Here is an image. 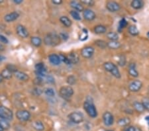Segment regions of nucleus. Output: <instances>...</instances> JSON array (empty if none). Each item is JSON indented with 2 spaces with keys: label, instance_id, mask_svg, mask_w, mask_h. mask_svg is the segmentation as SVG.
I'll return each instance as SVG.
<instances>
[{
  "label": "nucleus",
  "instance_id": "f257e3e1",
  "mask_svg": "<svg viewBox=\"0 0 149 131\" xmlns=\"http://www.w3.org/2000/svg\"><path fill=\"white\" fill-rule=\"evenodd\" d=\"M44 43L46 45L50 46V47H56L59 45L60 43V38L59 35L55 33H49L46 35L44 39Z\"/></svg>",
  "mask_w": 149,
  "mask_h": 131
},
{
  "label": "nucleus",
  "instance_id": "f03ea898",
  "mask_svg": "<svg viewBox=\"0 0 149 131\" xmlns=\"http://www.w3.org/2000/svg\"><path fill=\"white\" fill-rule=\"evenodd\" d=\"M104 68L107 72L111 73L112 76H114L115 78L117 79L121 78V73L119 72L118 68H117V66L115 64L112 63V62H105L104 64Z\"/></svg>",
  "mask_w": 149,
  "mask_h": 131
},
{
  "label": "nucleus",
  "instance_id": "7ed1b4c3",
  "mask_svg": "<svg viewBox=\"0 0 149 131\" xmlns=\"http://www.w3.org/2000/svg\"><path fill=\"white\" fill-rule=\"evenodd\" d=\"M84 109L90 117L96 118L98 116L97 109L92 102L86 101L84 103Z\"/></svg>",
  "mask_w": 149,
  "mask_h": 131
},
{
  "label": "nucleus",
  "instance_id": "20e7f679",
  "mask_svg": "<svg viewBox=\"0 0 149 131\" xmlns=\"http://www.w3.org/2000/svg\"><path fill=\"white\" fill-rule=\"evenodd\" d=\"M74 94V89L71 86H63L59 90V95L62 99L68 100Z\"/></svg>",
  "mask_w": 149,
  "mask_h": 131
},
{
  "label": "nucleus",
  "instance_id": "39448f33",
  "mask_svg": "<svg viewBox=\"0 0 149 131\" xmlns=\"http://www.w3.org/2000/svg\"><path fill=\"white\" fill-rule=\"evenodd\" d=\"M13 113L11 109L3 105L0 106V118L1 119L9 120L13 119Z\"/></svg>",
  "mask_w": 149,
  "mask_h": 131
},
{
  "label": "nucleus",
  "instance_id": "423d86ee",
  "mask_svg": "<svg viewBox=\"0 0 149 131\" xmlns=\"http://www.w3.org/2000/svg\"><path fill=\"white\" fill-rule=\"evenodd\" d=\"M68 118L73 123L79 124L83 122L84 115L80 112H72L70 115H68Z\"/></svg>",
  "mask_w": 149,
  "mask_h": 131
},
{
  "label": "nucleus",
  "instance_id": "0eeeda50",
  "mask_svg": "<svg viewBox=\"0 0 149 131\" xmlns=\"http://www.w3.org/2000/svg\"><path fill=\"white\" fill-rule=\"evenodd\" d=\"M16 117L20 121H28L31 118V113L28 111H27V110H19V111H17Z\"/></svg>",
  "mask_w": 149,
  "mask_h": 131
},
{
  "label": "nucleus",
  "instance_id": "6e6552de",
  "mask_svg": "<svg viewBox=\"0 0 149 131\" xmlns=\"http://www.w3.org/2000/svg\"><path fill=\"white\" fill-rule=\"evenodd\" d=\"M142 87V82L139 80L132 81L129 85V90L132 92H138Z\"/></svg>",
  "mask_w": 149,
  "mask_h": 131
},
{
  "label": "nucleus",
  "instance_id": "1a4fd4ad",
  "mask_svg": "<svg viewBox=\"0 0 149 131\" xmlns=\"http://www.w3.org/2000/svg\"><path fill=\"white\" fill-rule=\"evenodd\" d=\"M35 73L38 76V77L40 78H43V77L45 76L46 72H47V68H46L45 64L42 62H39V63L36 64L35 66Z\"/></svg>",
  "mask_w": 149,
  "mask_h": 131
},
{
  "label": "nucleus",
  "instance_id": "9d476101",
  "mask_svg": "<svg viewBox=\"0 0 149 131\" xmlns=\"http://www.w3.org/2000/svg\"><path fill=\"white\" fill-rule=\"evenodd\" d=\"M103 120H104V124L108 126H112L114 122L113 115H112V113H111L109 111L105 112L104 115H103Z\"/></svg>",
  "mask_w": 149,
  "mask_h": 131
},
{
  "label": "nucleus",
  "instance_id": "9b49d317",
  "mask_svg": "<svg viewBox=\"0 0 149 131\" xmlns=\"http://www.w3.org/2000/svg\"><path fill=\"white\" fill-rule=\"evenodd\" d=\"M95 50L92 47H86L82 49L81 51V55L85 58H90L94 55Z\"/></svg>",
  "mask_w": 149,
  "mask_h": 131
},
{
  "label": "nucleus",
  "instance_id": "f8f14e48",
  "mask_svg": "<svg viewBox=\"0 0 149 131\" xmlns=\"http://www.w3.org/2000/svg\"><path fill=\"white\" fill-rule=\"evenodd\" d=\"M106 8L111 12H117L121 9V6L115 1H108L106 3Z\"/></svg>",
  "mask_w": 149,
  "mask_h": 131
},
{
  "label": "nucleus",
  "instance_id": "ddd939ff",
  "mask_svg": "<svg viewBox=\"0 0 149 131\" xmlns=\"http://www.w3.org/2000/svg\"><path fill=\"white\" fill-rule=\"evenodd\" d=\"M16 32L19 36L22 37V38H27L29 37V32L27 29L24 26L21 25H19L17 26Z\"/></svg>",
  "mask_w": 149,
  "mask_h": 131
},
{
  "label": "nucleus",
  "instance_id": "4468645a",
  "mask_svg": "<svg viewBox=\"0 0 149 131\" xmlns=\"http://www.w3.org/2000/svg\"><path fill=\"white\" fill-rule=\"evenodd\" d=\"M83 17L87 21H93L96 19V13L90 9H86L83 11Z\"/></svg>",
  "mask_w": 149,
  "mask_h": 131
},
{
  "label": "nucleus",
  "instance_id": "2eb2a0df",
  "mask_svg": "<svg viewBox=\"0 0 149 131\" xmlns=\"http://www.w3.org/2000/svg\"><path fill=\"white\" fill-rule=\"evenodd\" d=\"M19 17V14L17 12L13 11L12 13H10L9 14L6 15L4 17V19L6 22L10 23L13 22L14 21H15L16 19H17Z\"/></svg>",
  "mask_w": 149,
  "mask_h": 131
},
{
  "label": "nucleus",
  "instance_id": "dca6fc26",
  "mask_svg": "<svg viewBox=\"0 0 149 131\" xmlns=\"http://www.w3.org/2000/svg\"><path fill=\"white\" fill-rule=\"evenodd\" d=\"M15 76L17 79L19 80L20 81H23V82H25V81L29 80V76H28V74H27L26 73H25L21 71H16L14 73Z\"/></svg>",
  "mask_w": 149,
  "mask_h": 131
},
{
  "label": "nucleus",
  "instance_id": "f3484780",
  "mask_svg": "<svg viewBox=\"0 0 149 131\" xmlns=\"http://www.w3.org/2000/svg\"><path fill=\"white\" fill-rule=\"evenodd\" d=\"M49 60L50 63L55 66L59 65L60 62H61L59 55H56V54H51V55H50L49 56Z\"/></svg>",
  "mask_w": 149,
  "mask_h": 131
},
{
  "label": "nucleus",
  "instance_id": "a211bd4d",
  "mask_svg": "<svg viewBox=\"0 0 149 131\" xmlns=\"http://www.w3.org/2000/svg\"><path fill=\"white\" fill-rule=\"evenodd\" d=\"M129 75L132 77L137 78L138 76V72L136 69V64L135 63H131L129 65V70H128Z\"/></svg>",
  "mask_w": 149,
  "mask_h": 131
},
{
  "label": "nucleus",
  "instance_id": "6ab92c4d",
  "mask_svg": "<svg viewBox=\"0 0 149 131\" xmlns=\"http://www.w3.org/2000/svg\"><path fill=\"white\" fill-rule=\"evenodd\" d=\"M70 5L71 7H72L74 9V11H76L78 12L84 11V8L82 5L81 3H80L79 2L72 1L70 3Z\"/></svg>",
  "mask_w": 149,
  "mask_h": 131
},
{
  "label": "nucleus",
  "instance_id": "aec40b11",
  "mask_svg": "<svg viewBox=\"0 0 149 131\" xmlns=\"http://www.w3.org/2000/svg\"><path fill=\"white\" fill-rule=\"evenodd\" d=\"M131 7L135 9H140L143 7L144 2L142 0H133L131 3Z\"/></svg>",
  "mask_w": 149,
  "mask_h": 131
},
{
  "label": "nucleus",
  "instance_id": "412c9836",
  "mask_svg": "<svg viewBox=\"0 0 149 131\" xmlns=\"http://www.w3.org/2000/svg\"><path fill=\"white\" fill-rule=\"evenodd\" d=\"M67 58H68L70 64H76L79 62V56L75 53H70V55L67 57Z\"/></svg>",
  "mask_w": 149,
  "mask_h": 131
},
{
  "label": "nucleus",
  "instance_id": "4be33fe9",
  "mask_svg": "<svg viewBox=\"0 0 149 131\" xmlns=\"http://www.w3.org/2000/svg\"><path fill=\"white\" fill-rule=\"evenodd\" d=\"M131 123V119L129 117H123L122 118H120L118 121H117V124L118 125L122 127H125V126H127L129 125Z\"/></svg>",
  "mask_w": 149,
  "mask_h": 131
},
{
  "label": "nucleus",
  "instance_id": "5701e85b",
  "mask_svg": "<svg viewBox=\"0 0 149 131\" xmlns=\"http://www.w3.org/2000/svg\"><path fill=\"white\" fill-rule=\"evenodd\" d=\"M32 126L34 129L38 131H42L45 129V126H44L43 122L39 121V120H36V121L33 122L32 123Z\"/></svg>",
  "mask_w": 149,
  "mask_h": 131
},
{
  "label": "nucleus",
  "instance_id": "b1692460",
  "mask_svg": "<svg viewBox=\"0 0 149 131\" xmlns=\"http://www.w3.org/2000/svg\"><path fill=\"white\" fill-rule=\"evenodd\" d=\"M133 108L135 109V110L136 111L138 112V113H142V112H144V109L143 105H142V103H140V102H138V101H135L133 103Z\"/></svg>",
  "mask_w": 149,
  "mask_h": 131
},
{
  "label": "nucleus",
  "instance_id": "393cba45",
  "mask_svg": "<svg viewBox=\"0 0 149 131\" xmlns=\"http://www.w3.org/2000/svg\"><path fill=\"white\" fill-rule=\"evenodd\" d=\"M121 47V44L117 41H110L108 43V47L110 48V49L117 50L120 49Z\"/></svg>",
  "mask_w": 149,
  "mask_h": 131
},
{
  "label": "nucleus",
  "instance_id": "a878e982",
  "mask_svg": "<svg viewBox=\"0 0 149 131\" xmlns=\"http://www.w3.org/2000/svg\"><path fill=\"white\" fill-rule=\"evenodd\" d=\"M60 21L66 27H70L72 25V21L66 16H62L60 18Z\"/></svg>",
  "mask_w": 149,
  "mask_h": 131
},
{
  "label": "nucleus",
  "instance_id": "bb28decb",
  "mask_svg": "<svg viewBox=\"0 0 149 131\" xmlns=\"http://www.w3.org/2000/svg\"><path fill=\"white\" fill-rule=\"evenodd\" d=\"M107 31V28L104 25H97L94 28V32H95L96 34H104V33H106Z\"/></svg>",
  "mask_w": 149,
  "mask_h": 131
},
{
  "label": "nucleus",
  "instance_id": "cd10ccee",
  "mask_svg": "<svg viewBox=\"0 0 149 131\" xmlns=\"http://www.w3.org/2000/svg\"><path fill=\"white\" fill-rule=\"evenodd\" d=\"M31 42L35 47H39L42 45V40L38 37H32L31 39Z\"/></svg>",
  "mask_w": 149,
  "mask_h": 131
},
{
  "label": "nucleus",
  "instance_id": "c85d7f7f",
  "mask_svg": "<svg viewBox=\"0 0 149 131\" xmlns=\"http://www.w3.org/2000/svg\"><path fill=\"white\" fill-rule=\"evenodd\" d=\"M107 37L110 41H117L119 39V35L115 32H109L107 34Z\"/></svg>",
  "mask_w": 149,
  "mask_h": 131
},
{
  "label": "nucleus",
  "instance_id": "c756f323",
  "mask_svg": "<svg viewBox=\"0 0 149 131\" xmlns=\"http://www.w3.org/2000/svg\"><path fill=\"white\" fill-rule=\"evenodd\" d=\"M128 31H129V34L133 35V36H137L139 34V31H138V29L135 25L129 26V29H128Z\"/></svg>",
  "mask_w": 149,
  "mask_h": 131
},
{
  "label": "nucleus",
  "instance_id": "7c9ffc66",
  "mask_svg": "<svg viewBox=\"0 0 149 131\" xmlns=\"http://www.w3.org/2000/svg\"><path fill=\"white\" fill-rule=\"evenodd\" d=\"M1 74V76L3 77V78L4 79L9 80V79H11L12 78V72H10L9 70L7 69V68L2 70Z\"/></svg>",
  "mask_w": 149,
  "mask_h": 131
},
{
  "label": "nucleus",
  "instance_id": "2f4dec72",
  "mask_svg": "<svg viewBox=\"0 0 149 131\" xmlns=\"http://www.w3.org/2000/svg\"><path fill=\"white\" fill-rule=\"evenodd\" d=\"M70 15L72 16L75 20L80 21L82 19L81 16H80V15L79 12H78L76 11H74V10H72V11H71L70 12Z\"/></svg>",
  "mask_w": 149,
  "mask_h": 131
},
{
  "label": "nucleus",
  "instance_id": "473e14b6",
  "mask_svg": "<svg viewBox=\"0 0 149 131\" xmlns=\"http://www.w3.org/2000/svg\"><path fill=\"white\" fill-rule=\"evenodd\" d=\"M96 45H97L98 47L102 48V49H106L108 47V43L102 40H98L96 41Z\"/></svg>",
  "mask_w": 149,
  "mask_h": 131
},
{
  "label": "nucleus",
  "instance_id": "72a5a7b5",
  "mask_svg": "<svg viewBox=\"0 0 149 131\" xmlns=\"http://www.w3.org/2000/svg\"><path fill=\"white\" fill-rule=\"evenodd\" d=\"M142 103L143 105L144 109L149 111V97H144L142 100Z\"/></svg>",
  "mask_w": 149,
  "mask_h": 131
},
{
  "label": "nucleus",
  "instance_id": "f704fd0d",
  "mask_svg": "<svg viewBox=\"0 0 149 131\" xmlns=\"http://www.w3.org/2000/svg\"><path fill=\"white\" fill-rule=\"evenodd\" d=\"M128 23L125 18H123L121 19L120 21H119V31H121V29H124L125 27L127 26Z\"/></svg>",
  "mask_w": 149,
  "mask_h": 131
},
{
  "label": "nucleus",
  "instance_id": "c9c22d12",
  "mask_svg": "<svg viewBox=\"0 0 149 131\" xmlns=\"http://www.w3.org/2000/svg\"><path fill=\"white\" fill-rule=\"evenodd\" d=\"M0 124H1L2 127L3 128L4 130L9 129V127H10V124H9V122L7 121V120L1 119V120H0Z\"/></svg>",
  "mask_w": 149,
  "mask_h": 131
},
{
  "label": "nucleus",
  "instance_id": "e433bc0d",
  "mask_svg": "<svg viewBox=\"0 0 149 131\" xmlns=\"http://www.w3.org/2000/svg\"><path fill=\"white\" fill-rule=\"evenodd\" d=\"M45 93L49 97H53L55 95V92H54V89L52 88H50V87L45 89Z\"/></svg>",
  "mask_w": 149,
  "mask_h": 131
},
{
  "label": "nucleus",
  "instance_id": "4c0bfd02",
  "mask_svg": "<svg viewBox=\"0 0 149 131\" xmlns=\"http://www.w3.org/2000/svg\"><path fill=\"white\" fill-rule=\"evenodd\" d=\"M67 82H68V84L70 86H72V85L75 84L76 82V79L75 76L72 75V76H70L67 78Z\"/></svg>",
  "mask_w": 149,
  "mask_h": 131
},
{
  "label": "nucleus",
  "instance_id": "58836bf2",
  "mask_svg": "<svg viewBox=\"0 0 149 131\" xmlns=\"http://www.w3.org/2000/svg\"><path fill=\"white\" fill-rule=\"evenodd\" d=\"M118 64L120 66H124L126 64V58L124 55H121L119 58Z\"/></svg>",
  "mask_w": 149,
  "mask_h": 131
},
{
  "label": "nucleus",
  "instance_id": "ea45409f",
  "mask_svg": "<svg viewBox=\"0 0 149 131\" xmlns=\"http://www.w3.org/2000/svg\"><path fill=\"white\" fill-rule=\"evenodd\" d=\"M81 3L84 4L86 5L92 7L95 4V1L94 0H81Z\"/></svg>",
  "mask_w": 149,
  "mask_h": 131
},
{
  "label": "nucleus",
  "instance_id": "a19ab883",
  "mask_svg": "<svg viewBox=\"0 0 149 131\" xmlns=\"http://www.w3.org/2000/svg\"><path fill=\"white\" fill-rule=\"evenodd\" d=\"M88 38V31L86 29H83V32L80 37V41H85Z\"/></svg>",
  "mask_w": 149,
  "mask_h": 131
},
{
  "label": "nucleus",
  "instance_id": "79ce46f5",
  "mask_svg": "<svg viewBox=\"0 0 149 131\" xmlns=\"http://www.w3.org/2000/svg\"><path fill=\"white\" fill-rule=\"evenodd\" d=\"M125 131H142V130L140 128L135 127V126H130L126 128L125 129Z\"/></svg>",
  "mask_w": 149,
  "mask_h": 131
},
{
  "label": "nucleus",
  "instance_id": "37998d69",
  "mask_svg": "<svg viewBox=\"0 0 149 131\" xmlns=\"http://www.w3.org/2000/svg\"><path fill=\"white\" fill-rule=\"evenodd\" d=\"M59 57L60 58V60L62 61L63 62H64L66 64H70V62H69V60L68 59V58H67V57H66V56H64L63 55H60Z\"/></svg>",
  "mask_w": 149,
  "mask_h": 131
},
{
  "label": "nucleus",
  "instance_id": "c03bdc74",
  "mask_svg": "<svg viewBox=\"0 0 149 131\" xmlns=\"http://www.w3.org/2000/svg\"><path fill=\"white\" fill-rule=\"evenodd\" d=\"M59 37L60 39H62V40L64 41H67L69 38V35L67 33H60V35H59Z\"/></svg>",
  "mask_w": 149,
  "mask_h": 131
},
{
  "label": "nucleus",
  "instance_id": "a18cd8bd",
  "mask_svg": "<svg viewBox=\"0 0 149 131\" xmlns=\"http://www.w3.org/2000/svg\"><path fill=\"white\" fill-rule=\"evenodd\" d=\"M7 70H9L10 72H11L12 73H15L16 71H17V69L15 68V66L14 65H12V64H9V65L7 66L6 67Z\"/></svg>",
  "mask_w": 149,
  "mask_h": 131
},
{
  "label": "nucleus",
  "instance_id": "49530a36",
  "mask_svg": "<svg viewBox=\"0 0 149 131\" xmlns=\"http://www.w3.org/2000/svg\"><path fill=\"white\" fill-rule=\"evenodd\" d=\"M0 43L3 44H8L9 43V41H8V39L5 36L0 35Z\"/></svg>",
  "mask_w": 149,
  "mask_h": 131
},
{
  "label": "nucleus",
  "instance_id": "de8ad7c7",
  "mask_svg": "<svg viewBox=\"0 0 149 131\" xmlns=\"http://www.w3.org/2000/svg\"><path fill=\"white\" fill-rule=\"evenodd\" d=\"M33 92H36V94H35L36 95H39L41 94L42 91L39 88H35L33 89Z\"/></svg>",
  "mask_w": 149,
  "mask_h": 131
},
{
  "label": "nucleus",
  "instance_id": "09e8293b",
  "mask_svg": "<svg viewBox=\"0 0 149 131\" xmlns=\"http://www.w3.org/2000/svg\"><path fill=\"white\" fill-rule=\"evenodd\" d=\"M52 2V3L55 4V5H60L62 3V0H53Z\"/></svg>",
  "mask_w": 149,
  "mask_h": 131
},
{
  "label": "nucleus",
  "instance_id": "8fccbe9b",
  "mask_svg": "<svg viewBox=\"0 0 149 131\" xmlns=\"http://www.w3.org/2000/svg\"><path fill=\"white\" fill-rule=\"evenodd\" d=\"M47 80H48V82H49V83H54V78H52V76H48Z\"/></svg>",
  "mask_w": 149,
  "mask_h": 131
},
{
  "label": "nucleus",
  "instance_id": "3c124183",
  "mask_svg": "<svg viewBox=\"0 0 149 131\" xmlns=\"http://www.w3.org/2000/svg\"><path fill=\"white\" fill-rule=\"evenodd\" d=\"M13 2L16 4H20L22 3L23 1L22 0H13Z\"/></svg>",
  "mask_w": 149,
  "mask_h": 131
},
{
  "label": "nucleus",
  "instance_id": "603ef678",
  "mask_svg": "<svg viewBox=\"0 0 149 131\" xmlns=\"http://www.w3.org/2000/svg\"><path fill=\"white\" fill-rule=\"evenodd\" d=\"M4 49H5V47H4L3 44L0 43V51H4Z\"/></svg>",
  "mask_w": 149,
  "mask_h": 131
},
{
  "label": "nucleus",
  "instance_id": "864d4df0",
  "mask_svg": "<svg viewBox=\"0 0 149 131\" xmlns=\"http://www.w3.org/2000/svg\"><path fill=\"white\" fill-rule=\"evenodd\" d=\"M3 77L1 76V74H0V84H1V83L2 82V81H3Z\"/></svg>",
  "mask_w": 149,
  "mask_h": 131
},
{
  "label": "nucleus",
  "instance_id": "5fc2aeb1",
  "mask_svg": "<svg viewBox=\"0 0 149 131\" xmlns=\"http://www.w3.org/2000/svg\"><path fill=\"white\" fill-rule=\"evenodd\" d=\"M4 130V129H3V128L2 127V126H1V124H0V131H3Z\"/></svg>",
  "mask_w": 149,
  "mask_h": 131
},
{
  "label": "nucleus",
  "instance_id": "6e6d98bb",
  "mask_svg": "<svg viewBox=\"0 0 149 131\" xmlns=\"http://www.w3.org/2000/svg\"><path fill=\"white\" fill-rule=\"evenodd\" d=\"M146 35H147V37L149 39V31L147 33V34H146Z\"/></svg>",
  "mask_w": 149,
  "mask_h": 131
},
{
  "label": "nucleus",
  "instance_id": "4d7b16f0",
  "mask_svg": "<svg viewBox=\"0 0 149 131\" xmlns=\"http://www.w3.org/2000/svg\"><path fill=\"white\" fill-rule=\"evenodd\" d=\"M107 131H113V130H107Z\"/></svg>",
  "mask_w": 149,
  "mask_h": 131
},
{
  "label": "nucleus",
  "instance_id": "13d9d810",
  "mask_svg": "<svg viewBox=\"0 0 149 131\" xmlns=\"http://www.w3.org/2000/svg\"><path fill=\"white\" fill-rule=\"evenodd\" d=\"M148 124H149V123H148Z\"/></svg>",
  "mask_w": 149,
  "mask_h": 131
}]
</instances>
